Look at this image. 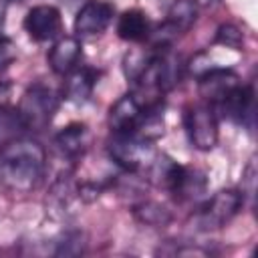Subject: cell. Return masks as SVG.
<instances>
[{"label":"cell","mask_w":258,"mask_h":258,"mask_svg":"<svg viewBox=\"0 0 258 258\" xmlns=\"http://www.w3.org/2000/svg\"><path fill=\"white\" fill-rule=\"evenodd\" d=\"M10 99V83L0 81V107H4Z\"/></svg>","instance_id":"cell-23"},{"label":"cell","mask_w":258,"mask_h":258,"mask_svg":"<svg viewBox=\"0 0 258 258\" xmlns=\"http://www.w3.org/2000/svg\"><path fill=\"white\" fill-rule=\"evenodd\" d=\"M24 131L26 127L18 115V109H8L6 105L0 107V145L20 137Z\"/></svg>","instance_id":"cell-18"},{"label":"cell","mask_w":258,"mask_h":258,"mask_svg":"<svg viewBox=\"0 0 258 258\" xmlns=\"http://www.w3.org/2000/svg\"><path fill=\"white\" fill-rule=\"evenodd\" d=\"M81 56H83L81 40L77 36H62L52 44L46 58H48V64H50L52 73L64 77V75H69L71 71L77 69Z\"/></svg>","instance_id":"cell-11"},{"label":"cell","mask_w":258,"mask_h":258,"mask_svg":"<svg viewBox=\"0 0 258 258\" xmlns=\"http://www.w3.org/2000/svg\"><path fill=\"white\" fill-rule=\"evenodd\" d=\"M238 85H240L238 75L234 71H230V69H220V67L200 75V81H198L200 95L206 101H210V105H218Z\"/></svg>","instance_id":"cell-10"},{"label":"cell","mask_w":258,"mask_h":258,"mask_svg":"<svg viewBox=\"0 0 258 258\" xmlns=\"http://www.w3.org/2000/svg\"><path fill=\"white\" fill-rule=\"evenodd\" d=\"M97 79H99V71L89 69V67L71 71L69 79L64 83V99H69V101H73L77 105L87 103L91 99V95H93Z\"/></svg>","instance_id":"cell-14"},{"label":"cell","mask_w":258,"mask_h":258,"mask_svg":"<svg viewBox=\"0 0 258 258\" xmlns=\"http://www.w3.org/2000/svg\"><path fill=\"white\" fill-rule=\"evenodd\" d=\"M56 147L62 151L67 157H81L91 143V131L85 123H69L54 135Z\"/></svg>","instance_id":"cell-12"},{"label":"cell","mask_w":258,"mask_h":258,"mask_svg":"<svg viewBox=\"0 0 258 258\" xmlns=\"http://www.w3.org/2000/svg\"><path fill=\"white\" fill-rule=\"evenodd\" d=\"M109 157L125 171H145L155 159L157 151L153 141H147L135 133H113L107 143Z\"/></svg>","instance_id":"cell-3"},{"label":"cell","mask_w":258,"mask_h":258,"mask_svg":"<svg viewBox=\"0 0 258 258\" xmlns=\"http://www.w3.org/2000/svg\"><path fill=\"white\" fill-rule=\"evenodd\" d=\"M24 30L28 32V36L36 42H46L52 40L60 34L62 30V18H60V10L52 4H38L32 6L26 16H24Z\"/></svg>","instance_id":"cell-6"},{"label":"cell","mask_w":258,"mask_h":258,"mask_svg":"<svg viewBox=\"0 0 258 258\" xmlns=\"http://www.w3.org/2000/svg\"><path fill=\"white\" fill-rule=\"evenodd\" d=\"M133 216L137 222L145 224V226H165L171 222V212L157 204V202H151V200H145V202H139L133 206Z\"/></svg>","instance_id":"cell-17"},{"label":"cell","mask_w":258,"mask_h":258,"mask_svg":"<svg viewBox=\"0 0 258 258\" xmlns=\"http://www.w3.org/2000/svg\"><path fill=\"white\" fill-rule=\"evenodd\" d=\"M216 107L220 109L222 117H226L238 125H250L254 119V87L238 85Z\"/></svg>","instance_id":"cell-8"},{"label":"cell","mask_w":258,"mask_h":258,"mask_svg":"<svg viewBox=\"0 0 258 258\" xmlns=\"http://www.w3.org/2000/svg\"><path fill=\"white\" fill-rule=\"evenodd\" d=\"M256 175H258L256 159L250 157V161L246 163V167L242 171V196H244V200L246 198H254V194H256Z\"/></svg>","instance_id":"cell-21"},{"label":"cell","mask_w":258,"mask_h":258,"mask_svg":"<svg viewBox=\"0 0 258 258\" xmlns=\"http://www.w3.org/2000/svg\"><path fill=\"white\" fill-rule=\"evenodd\" d=\"M113 14L115 8L109 2L87 0L75 16V32L79 36H99L109 28Z\"/></svg>","instance_id":"cell-7"},{"label":"cell","mask_w":258,"mask_h":258,"mask_svg":"<svg viewBox=\"0 0 258 258\" xmlns=\"http://www.w3.org/2000/svg\"><path fill=\"white\" fill-rule=\"evenodd\" d=\"M46 169L44 147L26 137L0 145V185L12 194H28L38 187Z\"/></svg>","instance_id":"cell-1"},{"label":"cell","mask_w":258,"mask_h":258,"mask_svg":"<svg viewBox=\"0 0 258 258\" xmlns=\"http://www.w3.org/2000/svg\"><path fill=\"white\" fill-rule=\"evenodd\" d=\"M8 2H20V0H8Z\"/></svg>","instance_id":"cell-25"},{"label":"cell","mask_w":258,"mask_h":258,"mask_svg":"<svg viewBox=\"0 0 258 258\" xmlns=\"http://www.w3.org/2000/svg\"><path fill=\"white\" fill-rule=\"evenodd\" d=\"M244 206V196L238 189H220L194 214V226L202 232L226 226Z\"/></svg>","instance_id":"cell-4"},{"label":"cell","mask_w":258,"mask_h":258,"mask_svg":"<svg viewBox=\"0 0 258 258\" xmlns=\"http://www.w3.org/2000/svg\"><path fill=\"white\" fill-rule=\"evenodd\" d=\"M14 60H16V46H14V42L8 36L0 34V71L8 69Z\"/></svg>","instance_id":"cell-22"},{"label":"cell","mask_w":258,"mask_h":258,"mask_svg":"<svg viewBox=\"0 0 258 258\" xmlns=\"http://www.w3.org/2000/svg\"><path fill=\"white\" fill-rule=\"evenodd\" d=\"M208 189V177L202 169L198 167H185L181 171V177L175 185V189L171 191L175 198L179 200H200Z\"/></svg>","instance_id":"cell-16"},{"label":"cell","mask_w":258,"mask_h":258,"mask_svg":"<svg viewBox=\"0 0 258 258\" xmlns=\"http://www.w3.org/2000/svg\"><path fill=\"white\" fill-rule=\"evenodd\" d=\"M183 125L189 143L200 151H210L218 145L220 131L218 119L212 105H194L185 109Z\"/></svg>","instance_id":"cell-5"},{"label":"cell","mask_w":258,"mask_h":258,"mask_svg":"<svg viewBox=\"0 0 258 258\" xmlns=\"http://www.w3.org/2000/svg\"><path fill=\"white\" fill-rule=\"evenodd\" d=\"M194 4H200V6H208V4H212L214 0H191Z\"/></svg>","instance_id":"cell-24"},{"label":"cell","mask_w":258,"mask_h":258,"mask_svg":"<svg viewBox=\"0 0 258 258\" xmlns=\"http://www.w3.org/2000/svg\"><path fill=\"white\" fill-rule=\"evenodd\" d=\"M143 113H145V107L139 103V99L133 93H125L111 105L107 123L113 133H133Z\"/></svg>","instance_id":"cell-9"},{"label":"cell","mask_w":258,"mask_h":258,"mask_svg":"<svg viewBox=\"0 0 258 258\" xmlns=\"http://www.w3.org/2000/svg\"><path fill=\"white\" fill-rule=\"evenodd\" d=\"M151 32V22L147 14L139 8L125 10L117 20V34L127 42H145Z\"/></svg>","instance_id":"cell-13"},{"label":"cell","mask_w":258,"mask_h":258,"mask_svg":"<svg viewBox=\"0 0 258 258\" xmlns=\"http://www.w3.org/2000/svg\"><path fill=\"white\" fill-rule=\"evenodd\" d=\"M196 18H198V4H194L191 0H173L167 8V18L163 26L169 30L173 38H177L179 34L191 28Z\"/></svg>","instance_id":"cell-15"},{"label":"cell","mask_w":258,"mask_h":258,"mask_svg":"<svg viewBox=\"0 0 258 258\" xmlns=\"http://www.w3.org/2000/svg\"><path fill=\"white\" fill-rule=\"evenodd\" d=\"M83 250H85L83 234L81 232H67L58 240V248L54 250V254H58V256H75V254H81Z\"/></svg>","instance_id":"cell-20"},{"label":"cell","mask_w":258,"mask_h":258,"mask_svg":"<svg viewBox=\"0 0 258 258\" xmlns=\"http://www.w3.org/2000/svg\"><path fill=\"white\" fill-rule=\"evenodd\" d=\"M58 95L46 85H32L28 87L18 103V115L26 127V131H42L50 125L54 113L58 111Z\"/></svg>","instance_id":"cell-2"},{"label":"cell","mask_w":258,"mask_h":258,"mask_svg":"<svg viewBox=\"0 0 258 258\" xmlns=\"http://www.w3.org/2000/svg\"><path fill=\"white\" fill-rule=\"evenodd\" d=\"M214 42H216V44H222V46H226V48L238 50V48H242V44H244V34H242V30H240L236 24L226 22V24H220V26H218L216 36H214Z\"/></svg>","instance_id":"cell-19"}]
</instances>
